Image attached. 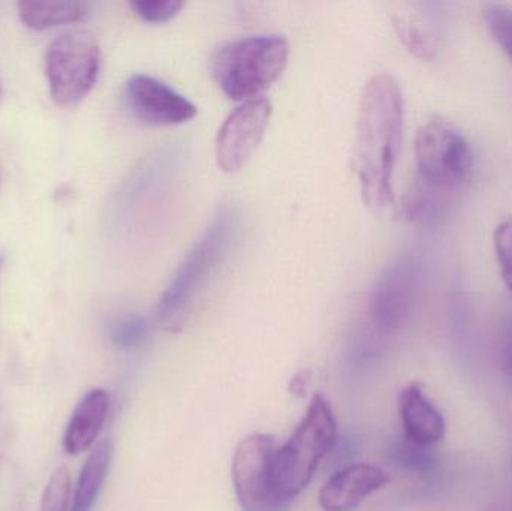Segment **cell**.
Here are the masks:
<instances>
[{"instance_id":"603a6c76","label":"cell","mask_w":512,"mask_h":511,"mask_svg":"<svg viewBox=\"0 0 512 511\" xmlns=\"http://www.w3.org/2000/svg\"><path fill=\"white\" fill-rule=\"evenodd\" d=\"M135 14L146 23H165L182 11L185 3L180 0H138L131 3Z\"/></svg>"},{"instance_id":"cb8c5ba5","label":"cell","mask_w":512,"mask_h":511,"mask_svg":"<svg viewBox=\"0 0 512 511\" xmlns=\"http://www.w3.org/2000/svg\"><path fill=\"white\" fill-rule=\"evenodd\" d=\"M310 383V374L309 372H300V374L295 375L291 380V392L297 396H303L304 392H306L307 387H309Z\"/></svg>"},{"instance_id":"2e32d148","label":"cell","mask_w":512,"mask_h":511,"mask_svg":"<svg viewBox=\"0 0 512 511\" xmlns=\"http://www.w3.org/2000/svg\"><path fill=\"white\" fill-rule=\"evenodd\" d=\"M442 191L417 180L402 204L403 216L415 224H432L444 212Z\"/></svg>"},{"instance_id":"7402d4cb","label":"cell","mask_w":512,"mask_h":511,"mask_svg":"<svg viewBox=\"0 0 512 511\" xmlns=\"http://www.w3.org/2000/svg\"><path fill=\"white\" fill-rule=\"evenodd\" d=\"M493 246H495L496 260L499 272L508 290L512 291V221L501 222L493 233Z\"/></svg>"},{"instance_id":"52a82bcc","label":"cell","mask_w":512,"mask_h":511,"mask_svg":"<svg viewBox=\"0 0 512 511\" xmlns=\"http://www.w3.org/2000/svg\"><path fill=\"white\" fill-rule=\"evenodd\" d=\"M276 440L254 434L243 438L233 461V483L243 511H286L291 501L280 494L276 480Z\"/></svg>"},{"instance_id":"8fae6325","label":"cell","mask_w":512,"mask_h":511,"mask_svg":"<svg viewBox=\"0 0 512 511\" xmlns=\"http://www.w3.org/2000/svg\"><path fill=\"white\" fill-rule=\"evenodd\" d=\"M388 483L390 476L381 467L349 465L325 483L319 492V506L324 511H354Z\"/></svg>"},{"instance_id":"ac0fdd59","label":"cell","mask_w":512,"mask_h":511,"mask_svg":"<svg viewBox=\"0 0 512 511\" xmlns=\"http://www.w3.org/2000/svg\"><path fill=\"white\" fill-rule=\"evenodd\" d=\"M391 459L397 467L418 474L430 473L436 465V458L430 447L412 443L405 437L394 444L391 449Z\"/></svg>"},{"instance_id":"8992f818","label":"cell","mask_w":512,"mask_h":511,"mask_svg":"<svg viewBox=\"0 0 512 511\" xmlns=\"http://www.w3.org/2000/svg\"><path fill=\"white\" fill-rule=\"evenodd\" d=\"M418 179L439 191L462 185L474 168V150L465 135L445 119H432L414 140Z\"/></svg>"},{"instance_id":"6da1fadb","label":"cell","mask_w":512,"mask_h":511,"mask_svg":"<svg viewBox=\"0 0 512 511\" xmlns=\"http://www.w3.org/2000/svg\"><path fill=\"white\" fill-rule=\"evenodd\" d=\"M403 95L388 74H376L364 84L355 128V170L361 195L373 212L393 200V174L403 137Z\"/></svg>"},{"instance_id":"ffe728a7","label":"cell","mask_w":512,"mask_h":511,"mask_svg":"<svg viewBox=\"0 0 512 511\" xmlns=\"http://www.w3.org/2000/svg\"><path fill=\"white\" fill-rule=\"evenodd\" d=\"M71 486V474L68 468H56L45 486L41 511H68Z\"/></svg>"},{"instance_id":"d4e9b609","label":"cell","mask_w":512,"mask_h":511,"mask_svg":"<svg viewBox=\"0 0 512 511\" xmlns=\"http://www.w3.org/2000/svg\"><path fill=\"white\" fill-rule=\"evenodd\" d=\"M2 96H3V87H2V83H0V99H2Z\"/></svg>"},{"instance_id":"30bf717a","label":"cell","mask_w":512,"mask_h":511,"mask_svg":"<svg viewBox=\"0 0 512 511\" xmlns=\"http://www.w3.org/2000/svg\"><path fill=\"white\" fill-rule=\"evenodd\" d=\"M125 102L137 119L149 125H182L198 114L194 102L146 74L132 75L126 81Z\"/></svg>"},{"instance_id":"5b68a950","label":"cell","mask_w":512,"mask_h":511,"mask_svg":"<svg viewBox=\"0 0 512 511\" xmlns=\"http://www.w3.org/2000/svg\"><path fill=\"white\" fill-rule=\"evenodd\" d=\"M101 71V48L83 30L65 33L51 42L45 54V75L53 101L60 107L80 104L95 87Z\"/></svg>"},{"instance_id":"3957f363","label":"cell","mask_w":512,"mask_h":511,"mask_svg":"<svg viewBox=\"0 0 512 511\" xmlns=\"http://www.w3.org/2000/svg\"><path fill=\"white\" fill-rule=\"evenodd\" d=\"M336 440L337 422L331 405L324 396L315 395L292 437L277 449V486L286 500L291 501L309 486Z\"/></svg>"},{"instance_id":"9c48e42d","label":"cell","mask_w":512,"mask_h":511,"mask_svg":"<svg viewBox=\"0 0 512 511\" xmlns=\"http://www.w3.org/2000/svg\"><path fill=\"white\" fill-rule=\"evenodd\" d=\"M273 107L265 98L240 104L222 123L216 137V161L225 173L242 170L258 149L270 123Z\"/></svg>"},{"instance_id":"7c38bea8","label":"cell","mask_w":512,"mask_h":511,"mask_svg":"<svg viewBox=\"0 0 512 511\" xmlns=\"http://www.w3.org/2000/svg\"><path fill=\"white\" fill-rule=\"evenodd\" d=\"M399 413L403 437L420 446L432 447L445 435V419L420 384L405 387L400 393Z\"/></svg>"},{"instance_id":"277c9868","label":"cell","mask_w":512,"mask_h":511,"mask_svg":"<svg viewBox=\"0 0 512 511\" xmlns=\"http://www.w3.org/2000/svg\"><path fill=\"white\" fill-rule=\"evenodd\" d=\"M237 215L230 209L219 210L203 236L188 252L177 272L165 288L156 306V317L162 323L174 320L188 308L198 291L218 269L233 242Z\"/></svg>"},{"instance_id":"d6986e66","label":"cell","mask_w":512,"mask_h":511,"mask_svg":"<svg viewBox=\"0 0 512 511\" xmlns=\"http://www.w3.org/2000/svg\"><path fill=\"white\" fill-rule=\"evenodd\" d=\"M484 21L492 38L512 60V8L504 3H487Z\"/></svg>"},{"instance_id":"5bb4252c","label":"cell","mask_w":512,"mask_h":511,"mask_svg":"<svg viewBox=\"0 0 512 511\" xmlns=\"http://www.w3.org/2000/svg\"><path fill=\"white\" fill-rule=\"evenodd\" d=\"M113 459V444L102 441L87 459L78 477L71 511H92L107 480Z\"/></svg>"},{"instance_id":"484cf974","label":"cell","mask_w":512,"mask_h":511,"mask_svg":"<svg viewBox=\"0 0 512 511\" xmlns=\"http://www.w3.org/2000/svg\"><path fill=\"white\" fill-rule=\"evenodd\" d=\"M2 266H3V257H2V255H0V269H2Z\"/></svg>"},{"instance_id":"9a60e30c","label":"cell","mask_w":512,"mask_h":511,"mask_svg":"<svg viewBox=\"0 0 512 511\" xmlns=\"http://www.w3.org/2000/svg\"><path fill=\"white\" fill-rule=\"evenodd\" d=\"M18 14L29 29L47 30L84 20L90 14V5L84 2H20Z\"/></svg>"},{"instance_id":"e0dca14e","label":"cell","mask_w":512,"mask_h":511,"mask_svg":"<svg viewBox=\"0 0 512 511\" xmlns=\"http://www.w3.org/2000/svg\"><path fill=\"white\" fill-rule=\"evenodd\" d=\"M393 26L403 47L424 62H432L438 54V44L432 33L409 15H394Z\"/></svg>"},{"instance_id":"7a4b0ae2","label":"cell","mask_w":512,"mask_h":511,"mask_svg":"<svg viewBox=\"0 0 512 511\" xmlns=\"http://www.w3.org/2000/svg\"><path fill=\"white\" fill-rule=\"evenodd\" d=\"M289 44L283 36L258 35L222 45L212 71L222 92L233 101L259 98L285 71Z\"/></svg>"},{"instance_id":"ba28073f","label":"cell","mask_w":512,"mask_h":511,"mask_svg":"<svg viewBox=\"0 0 512 511\" xmlns=\"http://www.w3.org/2000/svg\"><path fill=\"white\" fill-rule=\"evenodd\" d=\"M423 261L403 254L385 267L370 296L369 315L373 329L393 333L408 323L423 290Z\"/></svg>"},{"instance_id":"44dd1931","label":"cell","mask_w":512,"mask_h":511,"mask_svg":"<svg viewBox=\"0 0 512 511\" xmlns=\"http://www.w3.org/2000/svg\"><path fill=\"white\" fill-rule=\"evenodd\" d=\"M149 335V324L143 317L131 315L113 324L110 330L111 342L120 350H132L143 344Z\"/></svg>"},{"instance_id":"4fadbf2b","label":"cell","mask_w":512,"mask_h":511,"mask_svg":"<svg viewBox=\"0 0 512 511\" xmlns=\"http://www.w3.org/2000/svg\"><path fill=\"white\" fill-rule=\"evenodd\" d=\"M108 410L110 395L102 389H93L78 402L63 437L66 453L78 455L93 446L107 420Z\"/></svg>"}]
</instances>
